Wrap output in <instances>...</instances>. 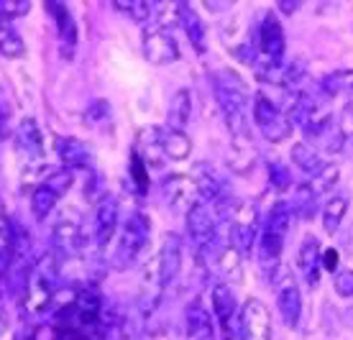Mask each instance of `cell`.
<instances>
[{
	"instance_id": "9c48e42d",
	"label": "cell",
	"mask_w": 353,
	"mask_h": 340,
	"mask_svg": "<svg viewBox=\"0 0 353 340\" xmlns=\"http://www.w3.org/2000/svg\"><path fill=\"white\" fill-rule=\"evenodd\" d=\"M141 49L146 61L157 64V67H164V64H172V61L179 59V46H176L172 31H164V28L154 26V23L143 26Z\"/></svg>"
},
{
	"instance_id": "83f0119b",
	"label": "cell",
	"mask_w": 353,
	"mask_h": 340,
	"mask_svg": "<svg viewBox=\"0 0 353 340\" xmlns=\"http://www.w3.org/2000/svg\"><path fill=\"white\" fill-rule=\"evenodd\" d=\"M345 212H348V194L336 192L325 202V208H323V228H325V233H330V236L336 233L341 223H343Z\"/></svg>"
},
{
	"instance_id": "4fadbf2b",
	"label": "cell",
	"mask_w": 353,
	"mask_h": 340,
	"mask_svg": "<svg viewBox=\"0 0 353 340\" xmlns=\"http://www.w3.org/2000/svg\"><path fill=\"white\" fill-rule=\"evenodd\" d=\"M115 230H118V200L113 194H105L95 205V218H92V238L97 251H103L113 241Z\"/></svg>"
},
{
	"instance_id": "30bf717a",
	"label": "cell",
	"mask_w": 353,
	"mask_h": 340,
	"mask_svg": "<svg viewBox=\"0 0 353 340\" xmlns=\"http://www.w3.org/2000/svg\"><path fill=\"white\" fill-rule=\"evenodd\" d=\"M179 269H182V238L176 233H164L157 253V289L169 287L179 277Z\"/></svg>"
},
{
	"instance_id": "836d02e7",
	"label": "cell",
	"mask_w": 353,
	"mask_h": 340,
	"mask_svg": "<svg viewBox=\"0 0 353 340\" xmlns=\"http://www.w3.org/2000/svg\"><path fill=\"white\" fill-rule=\"evenodd\" d=\"M315 202H318V194L312 192V187H310V182L300 184V187H294V208H292V212L297 215V218L307 220L315 215Z\"/></svg>"
},
{
	"instance_id": "1f68e13d",
	"label": "cell",
	"mask_w": 353,
	"mask_h": 340,
	"mask_svg": "<svg viewBox=\"0 0 353 340\" xmlns=\"http://www.w3.org/2000/svg\"><path fill=\"white\" fill-rule=\"evenodd\" d=\"M57 202H59V197H57L46 184L34 187V192H31V212H34V218L46 220L49 218V212L57 208Z\"/></svg>"
},
{
	"instance_id": "7c38bea8",
	"label": "cell",
	"mask_w": 353,
	"mask_h": 340,
	"mask_svg": "<svg viewBox=\"0 0 353 340\" xmlns=\"http://www.w3.org/2000/svg\"><path fill=\"white\" fill-rule=\"evenodd\" d=\"M210 299H212V314L218 317V328H223V335L225 340H236V328H233V320L236 314H241V307L236 302V292L221 281L210 289Z\"/></svg>"
},
{
	"instance_id": "b9f144b4",
	"label": "cell",
	"mask_w": 353,
	"mask_h": 340,
	"mask_svg": "<svg viewBox=\"0 0 353 340\" xmlns=\"http://www.w3.org/2000/svg\"><path fill=\"white\" fill-rule=\"evenodd\" d=\"M221 271L225 274V277H236V279L241 277V253L233 251L230 246L221 256Z\"/></svg>"
},
{
	"instance_id": "f546056e",
	"label": "cell",
	"mask_w": 353,
	"mask_h": 340,
	"mask_svg": "<svg viewBox=\"0 0 353 340\" xmlns=\"http://www.w3.org/2000/svg\"><path fill=\"white\" fill-rule=\"evenodd\" d=\"M115 10H121L125 16L136 21V23H141V26H149V21L154 18V8H157V3H149V0H115L113 3Z\"/></svg>"
},
{
	"instance_id": "7402d4cb",
	"label": "cell",
	"mask_w": 353,
	"mask_h": 340,
	"mask_svg": "<svg viewBox=\"0 0 353 340\" xmlns=\"http://www.w3.org/2000/svg\"><path fill=\"white\" fill-rule=\"evenodd\" d=\"M161 192H164V200H167L169 208H179V205H187V210L192 208V192H194V182L192 177L187 174H172L161 182Z\"/></svg>"
},
{
	"instance_id": "d6986e66",
	"label": "cell",
	"mask_w": 353,
	"mask_h": 340,
	"mask_svg": "<svg viewBox=\"0 0 353 340\" xmlns=\"http://www.w3.org/2000/svg\"><path fill=\"white\" fill-rule=\"evenodd\" d=\"M282 251H284V236L261 228V236H259V243H256L259 266H261V271H264L272 281H274L276 269H279V256H282Z\"/></svg>"
},
{
	"instance_id": "8fae6325",
	"label": "cell",
	"mask_w": 353,
	"mask_h": 340,
	"mask_svg": "<svg viewBox=\"0 0 353 340\" xmlns=\"http://www.w3.org/2000/svg\"><path fill=\"white\" fill-rule=\"evenodd\" d=\"M190 177H192V182H194V190L200 192V197H203L208 205H210V202H212V208H223V205H225L228 184H225V177H223L215 166L200 161V164H194Z\"/></svg>"
},
{
	"instance_id": "ee69618b",
	"label": "cell",
	"mask_w": 353,
	"mask_h": 340,
	"mask_svg": "<svg viewBox=\"0 0 353 340\" xmlns=\"http://www.w3.org/2000/svg\"><path fill=\"white\" fill-rule=\"evenodd\" d=\"M333 287L341 297H353V271H338Z\"/></svg>"
},
{
	"instance_id": "484cf974",
	"label": "cell",
	"mask_w": 353,
	"mask_h": 340,
	"mask_svg": "<svg viewBox=\"0 0 353 340\" xmlns=\"http://www.w3.org/2000/svg\"><path fill=\"white\" fill-rule=\"evenodd\" d=\"M290 157H292V164L297 166L302 174H310V177H315L320 169L325 166V161H323L318 148L305 143V141H297V143L292 146Z\"/></svg>"
},
{
	"instance_id": "d6a6232c",
	"label": "cell",
	"mask_w": 353,
	"mask_h": 340,
	"mask_svg": "<svg viewBox=\"0 0 353 340\" xmlns=\"http://www.w3.org/2000/svg\"><path fill=\"white\" fill-rule=\"evenodd\" d=\"M292 205H287V202H274L272 210H269V215H266V223L264 228L266 230H274V233H279V236H287V230H290L292 226Z\"/></svg>"
},
{
	"instance_id": "52a82bcc",
	"label": "cell",
	"mask_w": 353,
	"mask_h": 340,
	"mask_svg": "<svg viewBox=\"0 0 353 340\" xmlns=\"http://www.w3.org/2000/svg\"><path fill=\"white\" fill-rule=\"evenodd\" d=\"M256 46H259V57L256 64H279L284 57V49H287V39H284V28L279 23V18L274 13H266L259 23L256 31Z\"/></svg>"
},
{
	"instance_id": "2e32d148",
	"label": "cell",
	"mask_w": 353,
	"mask_h": 340,
	"mask_svg": "<svg viewBox=\"0 0 353 340\" xmlns=\"http://www.w3.org/2000/svg\"><path fill=\"white\" fill-rule=\"evenodd\" d=\"M52 241L57 246V253H77L82 246V218L80 212H64L62 218L54 223Z\"/></svg>"
},
{
	"instance_id": "5bb4252c",
	"label": "cell",
	"mask_w": 353,
	"mask_h": 340,
	"mask_svg": "<svg viewBox=\"0 0 353 340\" xmlns=\"http://www.w3.org/2000/svg\"><path fill=\"white\" fill-rule=\"evenodd\" d=\"M46 13L54 18V26H57V34H59V46H62V57L72 59L74 49H77V23H74L70 6L57 3V0H46Z\"/></svg>"
},
{
	"instance_id": "7dc6e473",
	"label": "cell",
	"mask_w": 353,
	"mask_h": 340,
	"mask_svg": "<svg viewBox=\"0 0 353 340\" xmlns=\"http://www.w3.org/2000/svg\"><path fill=\"white\" fill-rule=\"evenodd\" d=\"M297 8H300V3H290V0H282V3H279V10H284V13H294Z\"/></svg>"
},
{
	"instance_id": "ffe728a7",
	"label": "cell",
	"mask_w": 353,
	"mask_h": 340,
	"mask_svg": "<svg viewBox=\"0 0 353 340\" xmlns=\"http://www.w3.org/2000/svg\"><path fill=\"white\" fill-rule=\"evenodd\" d=\"M57 154L62 161V169H92V151L88 148V143L74 136H64L57 143Z\"/></svg>"
},
{
	"instance_id": "9a60e30c",
	"label": "cell",
	"mask_w": 353,
	"mask_h": 340,
	"mask_svg": "<svg viewBox=\"0 0 353 340\" xmlns=\"http://www.w3.org/2000/svg\"><path fill=\"white\" fill-rule=\"evenodd\" d=\"M276 307H279V314L287 328H297L302 317V294L297 281L292 279L290 274H284L282 279L276 281Z\"/></svg>"
},
{
	"instance_id": "7a4b0ae2",
	"label": "cell",
	"mask_w": 353,
	"mask_h": 340,
	"mask_svg": "<svg viewBox=\"0 0 353 340\" xmlns=\"http://www.w3.org/2000/svg\"><path fill=\"white\" fill-rule=\"evenodd\" d=\"M57 284H59V253L57 251H46L36 259L34 269H31V277H28L26 284V310L31 314H41L46 312L54 302V294H57Z\"/></svg>"
},
{
	"instance_id": "c3c4849f",
	"label": "cell",
	"mask_w": 353,
	"mask_h": 340,
	"mask_svg": "<svg viewBox=\"0 0 353 340\" xmlns=\"http://www.w3.org/2000/svg\"><path fill=\"white\" fill-rule=\"evenodd\" d=\"M345 143H351V154H353V136H351L348 141H345Z\"/></svg>"
},
{
	"instance_id": "f35d334b",
	"label": "cell",
	"mask_w": 353,
	"mask_h": 340,
	"mask_svg": "<svg viewBox=\"0 0 353 340\" xmlns=\"http://www.w3.org/2000/svg\"><path fill=\"white\" fill-rule=\"evenodd\" d=\"M85 121H88V126H92V128H100L103 123L110 121V105H108V100L90 103V108L85 110Z\"/></svg>"
},
{
	"instance_id": "8d00e7d4",
	"label": "cell",
	"mask_w": 353,
	"mask_h": 340,
	"mask_svg": "<svg viewBox=\"0 0 353 340\" xmlns=\"http://www.w3.org/2000/svg\"><path fill=\"white\" fill-rule=\"evenodd\" d=\"M128 172H131V184L136 187V192L143 194L149 190V166L136 151L131 154V161H128Z\"/></svg>"
},
{
	"instance_id": "f6af8a7d",
	"label": "cell",
	"mask_w": 353,
	"mask_h": 340,
	"mask_svg": "<svg viewBox=\"0 0 353 340\" xmlns=\"http://www.w3.org/2000/svg\"><path fill=\"white\" fill-rule=\"evenodd\" d=\"M320 263H323V269H325V271H333V274H336L338 263H341V253H338L336 248H327V251H323V259H320Z\"/></svg>"
},
{
	"instance_id": "60d3db41",
	"label": "cell",
	"mask_w": 353,
	"mask_h": 340,
	"mask_svg": "<svg viewBox=\"0 0 353 340\" xmlns=\"http://www.w3.org/2000/svg\"><path fill=\"white\" fill-rule=\"evenodd\" d=\"M28 10H31V3H28V0H0V18H6V21L26 16Z\"/></svg>"
},
{
	"instance_id": "277c9868",
	"label": "cell",
	"mask_w": 353,
	"mask_h": 340,
	"mask_svg": "<svg viewBox=\"0 0 353 340\" xmlns=\"http://www.w3.org/2000/svg\"><path fill=\"white\" fill-rule=\"evenodd\" d=\"M149 233H151V223L143 212H133L128 215L121 230H118V243H115V251L110 256V266L115 271H125L131 266L139 253L143 251V246L149 243Z\"/></svg>"
},
{
	"instance_id": "ac0fdd59",
	"label": "cell",
	"mask_w": 353,
	"mask_h": 340,
	"mask_svg": "<svg viewBox=\"0 0 353 340\" xmlns=\"http://www.w3.org/2000/svg\"><path fill=\"white\" fill-rule=\"evenodd\" d=\"M16 148L23 159H28L31 164H41L44 157V139H41V128L34 118H23L16 128Z\"/></svg>"
},
{
	"instance_id": "8992f818",
	"label": "cell",
	"mask_w": 353,
	"mask_h": 340,
	"mask_svg": "<svg viewBox=\"0 0 353 340\" xmlns=\"http://www.w3.org/2000/svg\"><path fill=\"white\" fill-rule=\"evenodd\" d=\"M187 233L197 251H208L218 238V218L205 200H194L187 210Z\"/></svg>"
},
{
	"instance_id": "4316f807",
	"label": "cell",
	"mask_w": 353,
	"mask_h": 340,
	"mask_svg": "<svg viewBox=\"0 0 353 340\" xmlns=\"http://www.w3.org/2000/svg\"><path fill=\"white\" fill-rule=\"evenodd\" d=\"M161 148H164V157L172 161H182L190 157L192 151V141L185 131H172V128H161Z\"/></svg>"
},
{
	"instance_id": "cb8c5ba5",
	"label": "cell",
	"mask_w": 353,
	"mask_h": 340,
	"mask_svg": "<svg viewBox=\"0 0 353 340\" xmlns=\"http://www.w3.org/2000/svg\"><path fill=\"white\" fill-rule=\"evenodd\" d=\"M139 157L146 161V166H161L164 161V148H161V128H143L136 139V148Z\"/></svg>"
},
{
	"instance_id": "e575fe53",
	"label": "cell",
	"mask_w": 353,
	"mask_h": 340,
	"mask_svg": "<svg viewBox=\"0 0 353 340\" xmlns=\"http://www.w3.org/2000/svg\"><path fill=\"white\" fill-rule=\"evenodd\" d=\"M338 179H341V166H338V164H325L318 174L312 177L310 187H312V192L320 197V194L333 192V190H336V184H338Z\"/></svg>"
},
{
	"instance_id": "44dd1931",
	"label": "cell",
	"mask_w": 353,
	"mask_h": 340,
	"mask_svg": "<svg viewBox=\"0 0 353 340\" xmlns=\"http://www.w3.org/2000/svg\"><path fill=\"white\" fill-rule=\"evenodd\" d=\"M185 328H187V340H215V325L208 312V307L200 302H192L185 312Z\"/></svg>"
},
{
	"instance_id": "ba28073f",
	"label": "cell",
	"mask_w": 353,
	"mask_h": 340,
	"mask_svg": "<svg viewBox=\"0 0 353 340\" xmlns=\"http://www.w3.org/2000/svg\"><path fill=\"white\" fill-rule=\"evenodd\" d=\"M239 332L241 340H272V314L261 299L248 297L243 302L239 314Z\"/></svg>"
},
{
	"instance_id": "3957f363",
	"label": "cell",
	"mask_w": 353,
	"mask_h": 340,
	"mask_svg": "<svg viewBox=\"0 0 353 340\" xmlns=\"http://www.w3.org/2000/svg\"><path fill=\"white\" fill-rule=\"evenodd\" d=\"M261 226H259L256 205L248 200H239L228 205V241L230 248L241 256H251L254 246L259 243Z\"/></svg>"
},
{
	"instance_id": "e0dca14e",
	"label": "cell",
	"mask_w": 353,
	"mask_h": 340,
	"mask_svg": "<svg viewBox=\"0 0 353 340\" xmlns=\"http://www.w3.org/2000/svg\"><path fill=\"white\" fill-rule=\"evenodd\" d=\"M320 259H323L320 241L315 236H307L297 248V271L310 289H315L320 284V269H323Z\"/></svg>"
},
{
	"instance_id": "d590c367",
	"label": "cell",
	"mask_w": 353,
	"mask_h": 340,
	"mask_svg": "<svg viewBox=\"0 0 353 340\" xmlns=\"http://www.w3.org/2000/svg\"><path fill=\"white\" fill-rule=\"evenodd\" d=\"M10 248H13V223L8 220L6 210L0 205V271L8 269Z\"/></svg>"
},
{
	"instance_id": "f1b7e54d",
	"label": "cell",
	"mask_w": 353,
	"mask_h": 340,
	"mask_svg": "<svg viewBox=\"0 0 353 340\" xmlns=\"http://www.w3.org/2000/svg\"><path fill=\"white\" fill-rule=\"evenodd\" d=\"M256 161V148L251 143V139H241L233 141L230 146V169L239 172V174H246L248 169Z\"/></svg>"
},
{
	"instance_id": "bcb514c9",
	"label": "cell",
	"mask_w": 353,
	"mask_h": 340,
	"mask_svg": "<svg viewBox=\"0 0 353 340\" xmlns=\"http://www.w3.org/2000/svg\"><path fill=\"white\" fill-rule=\"evenodd\" d=\"M10 115V108L6 105V100H3V90H0V136H3V126H6V121H8Z\"/></svg>"
},
{
	"instance_id": "681fc988",
	"label": "cell",
	"mask_w": 353,
	"mask_h": 340,
	"mask_svg": "<svg viewBox=\"0 0 353 340\" xmlns=\"http://www.w3.org/2000/svg\"><path fill=\"white\" fill-rule=\"evenodd\" d=\"M82 340H90V338H88V335H85V338H82Z\"/></svg>"
},
{
	"instance_id": "603a6c76",
	"label": "cell",
	"mask_w": 353,
	"mask_h": 340,
	"mask_svg": "<svg viewBox=\"0 0 353 340\" xmlns=\"http://www.w3.org/2000/svg\"><path fill=\"white\" fill-rule=\"evenodd\" d=\"M179 26L185 28L187 39L197 54L208 52V36H205V26H203V18L197 16V10L187 3H179Z\"/></svg>"
},
{
	"instance_id": "ab89813d",
	"label": "cell",
	"mask_w": 353,
	"mask_h": 340,
	"mask_svg": "<svg viewBox=\"0 0 353 340\" xmlns=\"http://www.w3.org/2000/svg\"><path fill=\"white\" fill-rule=\"evenodd\" d=\"M269 182H272L274 190L284 192V190H287V187L292 184L290 169H287L282 161H272V164H269Z\"/></svg>"
},
{
	"instance_id": "6da1fadb",
	"label": "cell",
	"mask_w": 353,
	"mask_h": 340,
	"mask_svg": "<svg viewBox=\"0 0 353 340\" xmlns=\"http://www.w3.org/2000/svg\"><path fill=\"white\" fill-rule=\"evenodd\" d=\"M212 90L215 100L221 105V113L228 123V131L233 141L251 139V126H248V92L241 77L230 70H218L212 74Z\"/></svg>"
},
{
	"instance_id": "d4e9b609",
	"label": "cell",
	"mask_w": 353,
	"mask_h": 340,
	"mask_svg": "<svg viewBox=\"0 0 353 340\" xmlns=\"http://www.w3.org/2000/svg\"><path fill=\"white\" fill-rule=\"evenodd\" d=\"M192 115V92L190 90H176L172 100H169L167 110V128L172 131H185V126L190 123Z\"/></svg>"
},
{
	"instance_id": "7bdbcfd3",
	"label": "cell",
	"mask_w": 353,
	"mask_h": 340,
	"mask_svg": "<svg viewBox=\"0 0 353 340\" xmlns=\"http://www.w3.org/2000/svg\"><path fill=\"white\" fill-rule=\"evenodd\" d=\"M118 340H143L141 335V323L133 320V317H125L121 328H118Z\"/></svg>"
},
{
	"instance_id": "4dcf8cb0",
	"label": "cell",
	"mask_w": 353,
	"mask_h": 340,
	"mask_svg": "<svg viewBox=\"0 0 353 340\" xmlns=\"http://www.w3.org/2000/svg\"><path fill=\"white\" fill-rule=\"evenodd\" d=\"M23 52H26V44H23L21 34L13 28L10 21L0 18V54L8 57V59H16V57H21Z\"/></svg>"
},
{
	"instance_id": "5b68a950",
	"label": "cell",
	"mask_w": 353,
	"mask_h": 340,
	"mask_svg": "<svg viewBox=\"0 0 353 340\" xmlns=\"http://www.w3.org/2000/svg\"><path fill=\"white\" fill-rule=\"evenodd\" d=\"M254 123L269 143H279V141L290 139L292 133V123L284 115V110L274 103L272 97L261 95V92L254 95Z\"/></svg>"
},
{
	"instance_id": "74e56055",
	"label": "cell",
	"mask_w": 353,
	"mask_h": 340,
	"mask_svg": "<svg viewBox=\"0 0 353 340\" xmlns=\"http://www.w3.org/2000/svg\"><path fill=\"white\" fill-rule=\"evenodd\" d=\"M72 182H74V177H72L70 169H57V172H52L41 184H46L57 197H64V194L70 192Z\"/></svg>"
}]
</instances>
